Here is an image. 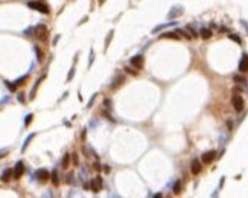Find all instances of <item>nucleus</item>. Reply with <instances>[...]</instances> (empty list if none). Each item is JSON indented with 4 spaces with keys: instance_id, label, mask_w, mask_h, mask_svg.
<instances>
[{
    "instance_id": "393cba45",
    "label": "nucleus",
    "mask_w": 248,
    "mask_h": 198,
    "mask_svg": "<svg viewBox=\"0 0 248 198\" xmlns=\"http://www.w3.org/2000/svg\"><path fill=\"white\" fill-rule=\"evenodd\" d=\"M93 60H95V52H90V61H88V66H91V63H93Z\"/></svg>"
},
{
    "instance_id": "7ed1b4c3",
    "label": "nucleus",
    "mask_w": 248,
    "mask_h": 198,
    "mask_svg": "<svg viewBox=\"0 0 248 198\" xmlns=\"http://www.w3.org/2000/svg\"><path fill=\"white\" fill-rule=\"evenodd\" d=\"M23 172H24V165H23V162H17L15 168H14V171H12V175H14V178H20L21 175H23Z\"/></svg>"
},
{
    "instance_id": "f03ea898",
    "label": "nucleus",
    "mask_w": 248,
    "mask_h": 198,
    "mask_svg": "<svg viewBox=\"0 0 248 198\" xmlns=\"http://www.w3.org/2000/svg\"><path fill=\"white\" fill-rule=\"evenodd\" d=\"M231 104H233V107H234L236 111H242V110H243V98H242V96L234 95L231 98Z\"/></svg>"
},
{
    "instance_id": "4468645a",
    "label": "nucleus",
    "mask_w": 248,
    "mask_h": 198,
    "mask_svg": "<svg viewBox=\"0 0 248 198\" xmlns=\"http://www.w3.org/2000/svg\"><path fill=\"white\" fill-rule=\"evenodd\" d=\"M11 175H12V171H11V169L3 171V174H2V181H8V180L11 178Z\"/></svg>"
},
{
    "instance_id": "412c9836",
    "label": "nucleus",
    "mask_w": 248,
    "mask_h": 198,
    "mask_svg": "<svg viewBox=\"0 0 248 198\" xmlns=\"http://www.w3.org/2000/svg\"><path fill=\"white\" fill-rule=\"evenodd\" d=\"M69 154H65V156H64V158H63V166H64V168H65V166H67V163H69Z\"/></svg>"
},
{
    "instance_id": "dca6fc26",
    "label": "nucleus",
    "mask_w": 248,
    "mask_h": 198,
    "mask_svg": "<svg viewBox=\"0 0 248 198\" xmlns=\"http://www.w3.org/2000/svg\"><path fill=\"white\" fill-rule=\"evenodd\" d=\"M32 139H34V134H29L28 137H26L24 143H23V146H21V151H24V149H26V146H28V145H29V142H30V140H32Z\"/></svg>"
},
{
    "instance_id": "bb28decb",
    "label": "nucleus",
    "mask_w": 248,
    "mask_h": 198,
    "mask_svg": "<svg viewBox=\"0 0 248 198\" xmlns=\"http://www.w3.org/2000/svg\"><path fill=\"white\" fill-rule=\"evenodd\" d=\"M241 23H242V26H243V28H245V29L248 30V23H247V21H245V20H242Z\"/></svg>"
},
{
    "instance_id": "6e6552de",
    "label": "nucleus",
    "mask_w": 248,
    "mask_h": 198,
    "mask_svg": "<svg viewBox=\"0 0 248 198\" xmlns=\"http://www.w3.org/2000/svg\"><path fill=\"white\" fill-rule=\"evenodd\" d=\"M181 14H183V8H181V6H175V8H172V9L169 11L167 19H175V17H178Z\"/></svg>"
},
{
    "instance_id": "5701e85b",
    "label": "nucleus",
    "mask_w": 248,
    "mask_h": 198,
    "mask_svg": "<svg viewBox=\"0 0 248 198\" xmlns=\"http://www.w3.org/2000/svg\"><path fill=\"white\" fill-rule=\"evenodd\" d=\"M52 181H54L55 184L58 183V174H56V172H54V174H52Z\"/></svg>"
},
{
    "instance_id": "6ab92c4d",
    "label": "nucleus",
    "mask_w": 248,
    "mask_h": 198,
    "mask_svg": "<svg viewBox=\"0 0 248 198\" xmlns=\"http://www.w3.org/2000/svg\"><path fill=\"white\" fill-rule=\"evenodd\" d=\"M180 189H181V183H180V181H177V183H175V186H174V192H175V193H178V192H180Z\"/></svg>"
},
{
    "instance_id": "b1692460",
    "label": "nucleus",
    "mask_w": 248,
    "mask_h": 198,
    "mask_svg": "<svg viewBox=\"0 0 248 198\" xmlns=\"http://www.w3.org/2000/svg\"><path fill=\"white\" fill-rule=\"evenodd\" d=\"M104 105H107V108L111 110V101H110V99H105L104 101Z\"/></svg>"
},
{
    "instance_id": "1a4fd4ad",
    "label": "nucleus",
    "mask_w": 248,
    "mask_h": 198,
    "mask_svg": "<svg viewBox=\"0 0 248 198\" xmlns=\"http://www.w3.org/2000/svg\"><path fill=\"white\" fill-rule=\"evenodd\" d=\"M190 171H192V174H200L201 172V163L200 160H192V165H190Z\"/></svg>"
},
{
    "instance_id": "ddd939ff",
    "label": "nucleus",
    "mask_w": 248,
    "mask_h": 198,
    "mask_svg": "<svg viewBox=\"0 0 248 198\" xmlns=\"http://www.w3.org/2000/svg\"><path fill=\"white\" fill-rule=\"evenodd\" d=\"M34 32H37V35H38V37H43V34L46 32V26H44V25H40V26H37V28L34 29Z\"/></svg>"
},
{
    "instance_id": "f257e3e1",
    "label": "nucleus",
    "mask_w": 248,
    "mask_h": 198,
    "mask_svg": "<svg viewBox=\"0 0 248 198\" xmlns=\"http://www.w3.org/2000/svg\"><path fill=\"white\" fill-rule=\"evenodd\" d=\"M28 6L30 8V9H35V11L43 12V14H49V8L46 5H43V3H40V2H29Z\"/></svg>"
},
{
    "instance_id": "20e7f679",
    "label": "nucleus",
    "mask_w": 248,
    "mask_h": 198,
    "mask_svg": "<svg viewBox=\"0 0 248 198\" xmlns=\"http://www.w3.org/2000/svg\"><path fill=\"white\" fill-rule=\"evenodd\" d=\"M215 157H216V152H215V151H209V152H204V154H202L201 160H202V163L209 165V163H212V162L215 160Z\"/></svg>"
},
{
    "instance_id": "9b49d317",
    "label": "nucleus",
    "mask_w": 248,
    "mask_h": 198,
    "mask_svg": "<svg viewBox=\"0 0 248 198\" xmlns=\"http://www.w3.org/2000/svg\"><path fill=\"white\" fill-rule=\"evenodd\" d=\"M37 177L40 180H47L49 178V172L46 169H40V171H37Z\"/></svg>"
},
{
    "instance_id": "423d86ee",
    "label": "nucleus",
    "mask_w": 248,
    "mask_h": 198,
    "mask_svg": "<svg viewBox=\"0 0 248 198\" xmlns=\"http://www.w3.org/2000/svg\"><path fill=\"white\" fill-rule=\"evenodd\" d=\"M239 72H248V55L243 54L241 58V63H239Z\"/></svg>"
},
{
    "instance_id": "cd10ccee",
    "label": "nucleus",
    "mask_w": 248,
    "mask_h": 198,
    "mask_svg": "<svg viewBox=\"0 0 248 198\" xmlns=\"http://www.w3.org/2000/svg\"><path fill=\"white\" fill-rule=\"evenodd\" d=\"M73 75H75V69H72V72H70V75H69V81L73 78Z\"/></svg>"
},
{
    "instance_id": "a878e982",
    "label": "nucleus",
    "mask_w": 248,
    "mask_h": 198,
    "mask_svg": "<svg viewBox=\"0 0 248 198\" xmlns=\"http://www.w3.org/2000/svg\"><path fill=\"white\" fill-rule=\"evenodd\" d=\"M234 81H237V82H242V84H245V79H243V78H239V76H234Z\"/></svg>"
},
{
    "instance_id": "a211bd4d",
    "label": "nucleus",
    "mask_w": 248,
    "mask_h": 198,
    "mask_svg": "<svg viewBox=\"0 0 248 198\" xmlns=\"http://www.w3.org/2000/svg\"><path fill=\"white\" fill-rule=\"evenodd\" d=\"M32 119H34V116H32V114H28V116H26V119H24V125L28 126V125L30 124V121H32Z\"/></svg>"
},
{
    "instance_id": "9d476101",
    "label": "nucleus",
    "mask_w": 248,
    "mask_h": 198,
    "mask_svg": "<svg viewBox=\"0 0 248 198\" xmlns=\"http://www.w3.org/2000/svg\"><path fill=\"white\" fill-rule=\"evenodd\" d=\"M175 25H177V21H167V23L158 25L157 28H154V29H152V34H157V32H160V30H163L165 28H169V26H175Z\"/></svg>"
},
{
    "instance_id": "f8f14e48",
    "label": "nucleus",
    "mask_w": 248,
    "mask_h": 198,
    "mask_svg": "<svg viewBox=\"0 0 248 198\" xmlns=\"http://www.w3.org/2000/svg\"><path fill=\"white\" fill-rule=\"evenodd\" d=\"M161 38H174V40H180V35H177V32H165L160 35Z\"/></svg>"
},
{
    "instance_id": "0eeeda50",
    "label": "nucleus",
    "mask_w": 248,
    "mask_h": 198,
    "mask_svg": "<svg viewBox=\"0 0 248 198\" xmlns=\"http://www.w3.org/2000/svg\"><path fill=\"white\" fill-rule=\"evenodd\" d=\"M131 64L134 66L136 69H142V66H143V56L142 55H136L131 58Z\"/></svg>"
},
{
    "instance_id": "f3484780",
    "label": "nucleus",
    "mask_w": 248,
    "mask_h": 198,
    "mask_svg": "<svg viewBox=\"0 0 248 198\" xmlns=\"http://www.w3.org/2000/svg\"><path fill=\"white\" fill-rule=\"evenodd\" d=\"M228 37H230V38H231V40H233V41H236V43H239V44H241V41H242V40H241V38H239V37H237V35H233V34H230V35H228Z\"/></svg>"
},
{
    "instance_id": "4be33fe9",
    "label": "nucleus",
    "mask_w": 248,
    "mask_h": 198,
    "mask_svg": "<svg viewBox=\"0 0 248 198\" xmlns=\"http://www.w3.org/2000/svg\"><path fill=\"white\" fill-rule=\"evenodd\" d=\"M5 85H6V87H8V89H9V90H12V91L15 90V85H12L9 81H5Z\"/></svg>"
},
{
    "instance_id": "2eb2a0df",
    "label": "nucleus",
    "mask_w": 248,
    "mask_h": 198,
    "mask_svg": "<svg viewBox=\"0 0 248 198\" xmlns=\"http://www.w3.org/2000/svg\"><path fill=\"white\" fill-rule=\"evenodd\" d=\"M200 34H201L202 38H210V37H212V30H210V29H201Z\"/></svg>"
},
{
    "instance_id": "c85d7f7f",
    "label": "nucleus",
    "mask_w": 248,
    "mask_h": 198,
    "mask_svg": "<svg viewBox=\"0 0 248 198\" xmlns=\"http://www.w3.org/2000/svg\"><path fill=\"white\" fill-rule=\"evenodd\" d=\"M99 2H101V3H104V0H99Z\"/></svg>"
},
{
    "instance_id": "aec40b11",
    "label": "nucleus",
    "mask_w": 248,
    "mask_h": 198,
    "mask_svg": "<svg viewBox=\"0 0 248 198\" xmlns=\"http://www.w3.org/2000/svg\"><path fill=\"white\" fill-rule=\"evenodd\" d=\"M26 78H28V75H24V76H21L20 79H17V81H15V85H20V84H23V81H24Z\"/></svg>"
},
{
    "instance_id": "39448f33",
    "label": "nucleus",
    "mask_w": 248,
    "mask_h": 198,
    "mask_svg": "<svg viewBox=\"0 0 248 198\" xmlns=\"http://www.w3.org/2000/svg\"><path fill=\"white\" fill-rule=\"evenodd\" d=\"M102 178L101 177H96L95 180H91V191L93 192H99L101 189H102Z\"/></svg>"
}]
</instances>
